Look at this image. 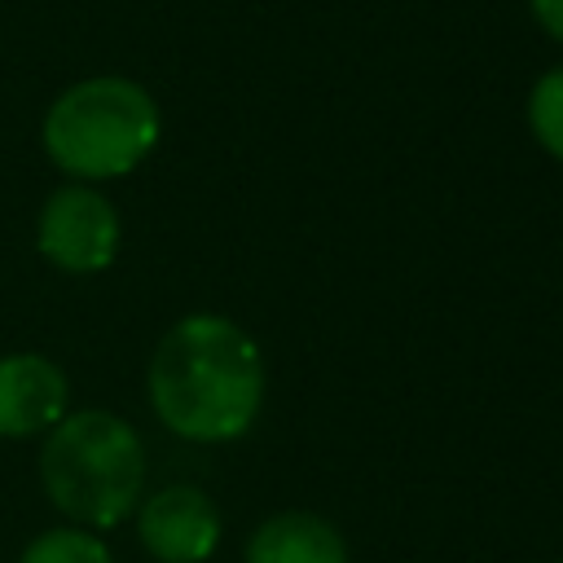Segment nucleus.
<instances>
[{
    "mask_svg": "<svg viewBox=\"0 0 563 563\" xmlns=\"http://www.w3.org/2000/svg\"><path fill=\"white\" fill-rule=\"evenodd\" d=\"M246 563H347V545L334 523L290 510L255 528L246 545Z\"/></svg>",
    "mask_w": 563,
    "mask_h": 563,
    "instance_id": "0eeeda50",
    "label": "nucleus"
},
{
    "mask_svg": "<svg viewBox=\"0 0 563 563\" xmlns=\"http://www.w3.org/2000/svg\"><path fill=\"white\" fill-rule=\"evenodd\" d=\"M40 251L66 273H101L119 251V211L88 185H62L40 211Z\"/></svg>",
    "mask_w": 563,
    "mask_h": 563,
    "instance_id": "20e7f679",
    "label": "nucleus"
},
{
    "mask_svg": "<svg viewBox=\"0 0 563 563\" xmlns=\"http://www.w3.org/2000/svg\"><path fill=\"white\" fill-rule=\"evenodd\" d=\"M18 563H114L110 550L84 528H53L35 537Z\"/></svg>",
    "mask_w": 563,
    "mask_h": 563,
    "instance_id": "6e6552de",
    "label": "nucleus"
},
{
    "mask_svg": "<svg viewBox=\"0 0 563 563\" xmlns=\"http://www.w3.org/2000/svg\"><path fill=\"white\" fill-rule=\"evenodd\" d=\"M150 400L167 431L202 444L242 435L264 400L255 339L229 317L194 312L176 321L150 361Z\"/></svg>",
    "mask_w": 563,
    "mask_h": 563,
    "instance_id": "f257e3e1",
    "label": "nucleus"
},
{
    "mask_svg": "<svg viewBox=\"0 0 563 563\" xmlns=\"http://www.w3.org/2000/svg\"><path fill=\"white\" fill-rule=\"evenodd\" d=\"M158 141L154 97L119 75H97L66 88L44 114L48 158L84 180H110L132 172Z\"/></svg>",
    "mask_w": 563,
    "mask_h": 563,
    "instance_id": "7ed1b4c3",
    "label": "nucleus"
},
{
    "mask_svg": "<svg viewBox=\"0 0 563 563\" xmlns=\"http://www.w3.org/2000/svg\"><path fill=\"white\" fill-rule=\"evenodd\" d=\"M532 4V13H537V22L563 44V0H528Z\"/></svg>",
    "mask_w": 563,
    "mask_h": 563,
    "instance_id": "9d476101",
    "label": "nucleus"
},
{
    "mask_svg": "<svg viewBox=\"0 0 563 563\" xmlns=\"http://www.w3.org/2000/svg\"><path fill=\"white\" fill-rule=\"evenodd\" d=\"M528 123H532L537 141L554 158H563V66L537 79V88L528 97Z\"/></svg>",
    "mask_w": 563,
    "mask_h": 563,
    "instance_id": "1a4fd4ad",
    "label": "nucleus"
},
{
    "mask_svg": "<svg viewBox=\"0 0 563 563\" xmlns=\"http://www.w3.org/2000/svg\"><path fill=\"white\" fill-rule=\"evenodd\" d=\"M66 418V378L40 352L0 356V435L22 440Z\"/></svg>",
    "mask_w": 563,
    "mask_h": 563,
    "instance_id": "423d86ee",
    "label": "nucleus"
},
{
    "mask_svg": "<svg viewBox=\"0 0 563 563\" xmlns=\"http://www.w3.org/2000/svg\"><path fill=\"white\" fill-rule=\"evenodd\" d=\"M141 545L163 563H202L220 541V515L207 493L172 484L141 506Z\"/></svg>",
    "mask_w": 563,
    "mask_h": 563,
    "instance_id": "39448f33",
    "label": "nucleus"
},
{
    "mask_svg": "<svg viewBox=\"0 0 563 563\" xmlns=\"http://www.w3.org/2000/svg\"><path fill=\"white\" fill-rule=\"evenodd\" d=\"M44 493L62 515L84 528H110L136 510L145 479L141 435L106 409H79L62 418L40 453Z\"/></svg>",
    "mask_w": 563,
    "mask_h": 563,
    "instance_id": "f03ea898",
    "label": "nucleus"
}]
</instances>
